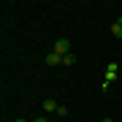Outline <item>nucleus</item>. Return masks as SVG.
<instances>
[{"instance_id": "nucleus-4", "label": "nucleus", "mask_w": 122, "mask_h": 122, "mask_svg": "<svg viewBox=\"0 0 122 122\" xmlns=\"http://www.w3.org/2000/svg\"><path fill=\"white\" fill-rule=\"evenodd\" d=\"M46 65H62V57L54 54V52H49V54H46Z\"/></svg>"}, {"instance_id": "nucleus-11", "label": "nucleus", "mask_w": 122, "mask_h": 122, "mask_svg": "<svg viewBox=\"0 0 122 122\" xmlns=\"http://www.w3.org/2000/svg\"><path fill=\"white\" fill-rule=\"evenodd\" d=\"M119 22H122V19H119Z\"/></svg>"}, {"instance_id": "nucleus-6", "label": "nucleus", "mask_w": 122, "mask_h": 122, "mask_svg": "<svg viewBox=\"0 0 122 122\" xmlns=\"http://www.w3.org/2000/svg\"><path fill=\"white\" fill-rule=\"evenodd\" d=\"M62 65H76V54H73V52L65 54V57H62Z\"/></svg>"}, {"instance_id": "nucleus-10", "label": "nucleus", "mask_w": 122, "mask_h": 122, "mask_svg": "<svg viewBox=\"0 0 122 122\" xmlns=\"http://www.w3.org/2000/svg\"><path fill=\"white\" fill-rule=\"evenodd\" d=\"M119 76H122V65H119Z\"/></svg>"}, {"instance_id": "nucleus-8", "label": "nucleus", "mask_w": 122, "mask_h": 122, "mask_svg": "<svg viewBox=\"0 0 122 122\" xmlns=\"http://www.w3.org/2000/svg\"><path fill=\"white\" fill-rule=\"evenodd\" d=\"M103 122H114V119H111V117H106V119H103Z\"/></svg>"}, {"instance_id": "nucleus-2", "label": "nucleus", "mask_w": 122, "mask_h": 122, "mask_svg": "<svg viewBox=\"0 0 122 122\" xmlns=\"http://www.w3.org/2000/svg\"><path fill=\"white\" fill-rule=\"evenodd\" d=\"M117 76H119V65L117 62H109V65H106V81H114Z\"/></svg>"}, {"instance_id": "nucleus-5", "label": "nucleus", "mask_w": 122, "mask_h": 122, "mask_svg": "<svg viewBox=\"0 0 122 122\" xmlns=\"http://www.w3.org/2000/svg\"><path fill=\"white\" fill-rule=\"evenodd\" d=\"M111 33H114V38H122V22H114L111 25Z\"/></svg>"}, {"instance_id": "nucleus-7", "label": "nucleus", "mask_w": 122, "mask_h": 122, "mask_svg": "<svg viewBox=\"0 0 122 122\" xmlns=\"http://www.w3.org/2000/svg\"><path fill=\"white\" fill-rule=\"evenodd\" d=\"M35 122H49V119H46V117H38V119H35Z\"/></svg>"}, {"instance_id": "nucleus-1", "label": "nucleus", "mask_w": 122, "mask_h": 122, "mask_svg": "<svg viewBox=\"0 0 122 122\" xmlns=\"http://www.w3.org/2000/svg\"><path fill=\"white\" fill-rule=\"evenodd\" d=\"M52 52H54V54H60V57L71 54V41H68V38H57V41H54V46H52Z\"/></svg>"}, {"instance_id": "nucleus-9", "label": "nucleus", "mask_w": 122, "mask_h": 122, "mask_svg": "<svg viewBox=\"0 0 122 122\" xmlns=\"http://www.w3.org/2000/svg\"><path fill=\"white\" fill-rule=\"evenodd\" d=\"M14 122H27V119H14Z\"/></svg>"}, {"instance_id": "nucleus-3", "label": "nucleus", "mask_w": 122, "mask_h": 122, "mask_svg": "<svg viewBox=\"0 0 122 122\" xmlns=\"http://www.w3.org/2000/svg\"><path fill=\"white\" fill-rule=\"evenodd\" d=\"M57 109H60V103H57V100H52V98L44 100V111H46V114H57Z\"/></svg>"}]
</instances>
